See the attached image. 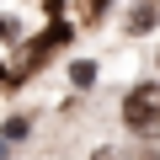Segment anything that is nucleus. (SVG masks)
<instances>
[{
  "label": "nucleus",
  "mask_w": 160,
  "mask_h": 160,
  "mask_svg": "<svg viewBox=\"0 0 160 160\" xmlns=\"http://www.w3.org/2000/svg\"><path fill=\"white\" fill-rule=\"evenodd\" d=\"M96 160H123V155H112V149H102V155H96Z\"/></svg>",
  "instance_id": "obj_2"
},
{
  "label": "nucleus",
  "mask_w": 160,
  "mask_h": 160,
  "mask_svg": "<svg viewBox=\"0 0 160 160\" xmlns=\"http://www.w3.org/2000/svg\"><path fill=\"white\" fill-rule=\"evenodd\" d=\"M123 123L139 139H160V86L155 80H144V86H133L123 96Z\"/></svg>",
  "instance_id": "obj_1"
},
{
  "label": "nucleus",
  "mask_w": 160,
  "mask_h": 160,
  "mask_svg": "<svg viewBox=\"0 0 160 160\" xmlns=\"http://www.w3.org/2000/svg\"><path fill=\"white\" fill-rule=\"evenodd\" d=\"M0 160H6V149H0Z\"/></svg>",
  "instance_id": "obj_3"
}]
</instances>
